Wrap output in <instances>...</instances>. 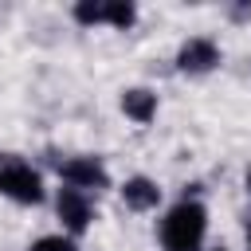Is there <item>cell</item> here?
<instances>
[{"instance_id":"1","label":"cell","mask_w":251,"mask_h":251,"mask_svg":"<svg viewBox=\"0 0 251 251\" xmlns=\"http://www.w3.org/2000/svg\"><path fill=\"white\" fill-rule=\"evenodd\" d=\"M208 227V212L196 200H180L165 220H161V247L165 251H200Z\"/></svg>"},{"instance_id":"2","label":"cell","mask_w":251,"mask_h":251,"mask_svg":"<svg viewBox=\"0 0 251 251\" xmlns=\"http://www.w3.org/2000/svg\"><path fill=\"white\" fill-rule=\"evenodd\" d=\"M0 192L16 204H39L43 200V180L16 153H0Z\"/></svg>"},{"instance_id":"3","label":"cell","mask_w":251,"mask_h":251,"mask_svg":"<svg viewBox=\"0 0 251 251\" xmlns=\"http://www.w3.org/2000/svg\"><path fill=\"white\" fill-rule=\"evenodd\" d=\"M59 176L67 180V188H78V192H86V188H106V184H110V176H106V169H102L98 157H71V161L59 165Z\"/></svg>"},{"instance_id":"4","label":"cell","mask_w":251,"mask_h":251,"mask_svg":"<svg viewBox=\"0 0 251 251\" xmlns=\"http://www.w3.org/2000/svg\"><path fill=\"white\" fill-rule=\"evenodd\" d=\"M220 63V47L212 43V39H188L180 51H176V67L184 71V75H208L212 67Z\"/></svg>"},{"instance_id":"5","label":"cell","mask_w":251,"mask_h":251,"mask_svg":"<svg viewBox=\"0 0 251 251\" xmlns=\"http://www.w3.org/2000/svg\"><path fill=\"white\" fill-rule=\"evenodd\" d=\"M90 216H94V208H90L86 192H78V188H63V192H59V220H63L71 231H86Z\"/></svg>"},{"instance_id":"6","label":"cell","mask_w":251,"mask_h":251,"mask_svg":"<svg viewBox=\"0 0 251 251\" xmlns=\"http://www.w3.org/2000/svg\"><path fill=\"white\" fill-rule=\"evenodd\" d=\"M122 200H126V208H133V212H149V208L161 204V188H157L149 176H129V180L122 184Z\"/></svg>"},{"instance_id":"7","label":"cell","mask_w":251,"mask_h":251,"mask_svg":"<svg viewBox=\"0 0 251 251\" xmlns=\"http://www.w3.org/2000/svg\"><path fill=\"white\" fill-rule=\"evenodd\" d=\"M122 110H126V118H133V122L145 126V122L157 118V94L145 90V86H133V90L122 94Z\"/></svg>"},{"instance_id":"8","label":"cell","mask_w":251,"mask_h":251,"mask_svg":"<svg viewBox=\"0 0 251 251\" xmlns=\"http://www.w3.org/2000/svg\"><path fill=\"white\" fill-rule=\"evenodd\" d=\"M133 20H137V8H133L129 0H106V24H110V27H122V31H126Z\"/></svg>"},{"instance_id":"9","label":"cell","mask_w":251,"mask_h":251,"mask_svg":"<svg viewBox=\"0 0 251 251\" xmlns=\"http://www.w3.org/2000/svg\"><path fill=\"white\" fill-rule=\"evenodd\" d=\"M75 20L78 24H106V0H82V4H75Z\"/></svg>"},{"instance_id":"10","label":"cell","mask_w":251,"mask_h":251,"mask_svg":"<svg viewBox=\"0 0 251 251\" xmlns=\"http://www.w3.org/2000/svg\"><path fill=\"white\" fill-rule=\"evenodd\" d=\"M31 251H78V247H75V239H67V235H43V239L31 243Z\"/></svg>"},{"instance_id":"11","label":"cell","mask_w":251,"mask_h":251,"mask_svg":"<svg viewBox=\"0 0 251 251\" xmlns=\"http://www.w3.org/2000/svg\"><path fill=\"white\" fill-rule=\"evenodd\" d=\"M243 180H247V192H251V165H247V176H243Z\"/></svg>"},{"instance_id":"12","label":"cell","mask_w":251,"mask_h":251,"mask_svg":"<svg viewBox=\"0 0 251 251\" xmlns=\"http://www.w3.org/2000/svg\"><path fill=\"white\" fill-rule=\"evenodd\" d=\"M216 251H224V247H216Z\"/></svg>"}]
</instances>
